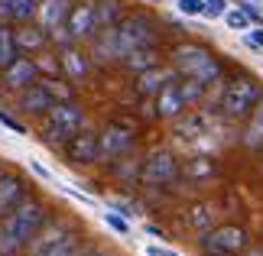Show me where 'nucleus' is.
Here are the masks:
<instances>
[{
    "mask_svg": "<svg viewBox=\"0 0 263 256\" xmlns=\"http://www.w3.org/2000/svg\"><path fill=\"white\" fill-rule=\"evenodd\" d=\"M104 221H107V227H110V230H117V233H120V237H127V233H130V224L120 218V214L104 211Z\"/></svg>",
    "mask_w": 263,
    "mask_h": 256,
    "instance_id": "33",
    "label": "nucleus"
},
{
    "mask_svg": "<svg viewBox=\"0 0 263 256\" xmlns=\"http://www.w3.org/2000/svg\"><path fill=\"white\" fill-rule=\"evenodd\" d=\"M169 81H179V71L176 68H163V65H156V68H149L143 71V75H137V97H143V101H153L159 91H163Z\"/></svg>",
    "mask_w": 263,
    "mask_h": 256,
    "instance_id": "13",
    "label": "nucleus"
},
{
    "mask_svg": "<svg viewBox=\"0 0 263 256\" xmlns=\"http://www.w3.org/2000/svg\"><path fill=\"white\" fill-rule=\"evenodd\" d=\"M173 68L179 71V78H192L201 81V85H215V81L224 75V65L218 62V55L211 49L198 46V43H182L173 49Z\"/></svg>",
    "mask_w": 263,
    "mask_h": 256,
    "instance_id": "2",
    "label": "nucleus"
},
{
    "mask_svg": "<svg viewBox=\"0 0 263 256\" xmlns=\"http://www.w3.org/2000/svg\"><path fill=\"white\" fill-rule=\"evenodd\" d=\"M182 175H189V179H211V175H215V162H211L208 156H195V159H189L185 166H182Z\"/></svg>",
    "mask_w": 263,
    "mask_h": 256,
    "instance_id": "27",
    "label": "nucleus"
},
{
    "mask_svg": "<svg viewBox=\"0 0 263 256\" xmlns=\"http://www.w3.org/2000/svg\"><path fill=\"white\" fill-rule=\"evenodd\" d=\"M224 23H228V29H244V33H247L250 26H254V23H250V16H247L240 7H228V13H224Z\"/></svg>",
    "mask_w": 263,
    "mask_h": 256,
    "instance_id": "30",
    "label": "nucleus"
},
{
    "mask_svg": "<svg viewBox=\"0 0 263 256\" xmlns=\"http://www.w3.org/2000/svg\"><path fill=\"white\" fill-rule=\"evenodd\" d=\"M16 107L23 110V114H29V117H46L49 110L55 107V97L49 94V88L43 85V81H36L33 88L20 91V101H16Z\"/></svg>",
    "mask_w": 263,
    "mask_h": 256,
    "instance_id": "14",
    "label": "nucleus"
},
{
    "mask_svg": "<svg viewBox=\"0 0 263 256\" xmlns=\"http://www.w3.org/2000/svg\"><path fill=\"white\" fill-rule=\"evenodd\" d=\"M85 253V243H82V233L72 230L65 237H59L55 243H49L46 250H39L36 256H82Z\"/></svg>",
    "mask_w": 263,
    "mask_h": 256,
    "instance_id": "22",
    "label": "nucleus"
},
{
    "mask_svg": "<svg viewBox=\"0 0 263 256\" xmlns=\"http://www.w3.org/2000/svg\"><path fill=\"white\" fill-rule=\"evenodd\" d=\"M244 146L250 149H260L263 146V97H260V104L254 107V114L247 117V127H244Z\"/></svg>",
    "mask_w": 263,
    "mask_h": 256,
    "instance_id": "23",
    "label": "nucleus"
},
{
    "mask_svg": "<svg viewBox=\"0 0 263 256\" xmlns=\"http://www.w3.org/2000/svg\"><path fill=\"white\" fill-rule=\"evenodd\" d=\"M260 152H263V146H260Z\"/></svg>",
    "mask_w": 263,
    "mask_h": 256,
    "instance_id": "40",
    "label": "nucleus"
},
{
    "mask_svg": "<svg viewBox=\"0 0 263 256\" xmlns=\"http://www.w3.org/2000/svg\"><path fill=\"white\" fill-rule=\"evenodd\" d=\"M39 81L49 88V94H52L55 101H75V85H68V81L55 78V75H43Z\"/></svg>",
    "mask_w": 263,
    "mask_h": 256,
    "instance_id": "28",
    "label": "nucleus"
},
{
    "mask_svg": "<svg viewBox=\"0 0 263 256\" xmlns=\"http://www.w3.org/2000/svg\"><path fill=\"white\" fill-rule=\"evenodd\" d=\"M75 0H39V26L46 29V33H52V29H62L68 23V13H72Z\"/></svg>",
    "mask_w": 263,
    "mask_h": 256,
    "instance_id": "18",
    "label": "nucleus"
},
{
    "mask_svg": "<svg viewBox=\"0 0 263 256\" xmlns=\"http://www.w3.org/2000/svg\"><path fill=\"white\" fill-rule=\"evenodd\" d=\"M91 62L98 65H114V62H124V49H120V39H117V29L107 26L91 39Z\"/></svg>",
    "mask_w": 263,
    "mask_h": 256,
    "instance_id": "12",
    "label": "nucleus"
},
{
    "mask_svg": "<svg viewBox=\"0 0 263 256\" xmlns=\"http://www.w3.org/2000/svg\"><path fill=\"white\" fill-rule=\"evenodd\" d=\"M39 13V0H0V19L4 23H33Z\"/></svg>",
    "mask_w": 263,
    "mask_h": 256,
    "instance_id": "19",
    "label": "nucleus"
},
{
    "mask_svg": "<svg viewBox=\"0 0 263 256\" xmlns=\"http://www.w3.org/2000/svg\"><path fill=\"white\" fill-rule=\"evenodd\" d=\"M120 65H124L127 71H134V75H143V71H149V68L159 65V49H156V46L134 49V52L124 55V62H120Z\"/></svg>",
    "mask_w": 263,
    "mask_h": 256,
    "instance_id": "21",
    "label": "nucleus"
},
{
    "mask_svg": "<svg viewBox=\"0 0 263 256\" xmlns=\"http://www.w3.org/2000/svg\"><path fill=\"white\" fill-rule=\"evenodd\" d=\"M13 36H16V46H20V52H23V55L43 52L46 43H49V33H46L43 26H33V23H20L13 29Z\"/></svg>",
    "mask_w": 263,
    "mask_h": 256,
    "instance_id": "20",
    "label": "nucleus"
},
{
    "mask_svg": "<svg viewBox=\"0 0 263 256\" xmlns=\"http://www.w3.org/2000/svg\"><path fill=\"white\" fill-rule=\"evenodd\" d=\"M59 68L65 71L68 81H85L91 75V55L82 52L75 43L72 46H62V49H59Z\"/></svg>",
    "mask_w": 263,
    "mask_h": 256,
    "instance_id": "15",
    "label": "nucleus"
},
{
    "mask_svg": "<svg viewBox=\"0 0 263 256\" xmlns=\"http://www.w3.org/2000/svg\"><path fill=\"white\" fill-rule=\"evenodd\" d=\"M224 13H228V0H205V10H201V16L218 19V16H224Z\"/></svg>",
    "mask_w": 263,
    "mask_h": 256,
    "instance_id": "32",
    "label": "nucleus"
},
{
    "mask_svg": "<svg viewBox=\"0 0 263 256\" xmlns=\"http://www.w3.org/2000/svg\"><path fill=\"white\" fill-rule=\"evenodd\" d=\"M62 149H65V162H72V166H95L98 162V133L78 130Z\"/></svg>",
    "mask_w": 263,
    "mask_h": 256,
    "instance_id": "11",
    "label": "nucleus"
},
{
    "mask_svg": "<svg viewBox=\"0 0 263 256\" xmlns=\"http://www.w3.org/2000/svg\"><path fill=\"white\" fill-rule=\"evenodd\" d=\"M98 4V19H101V29H107V26H117L120 19H124V4L120 0H95Z\"/></svg>",
    "mask_w": 263,
    "mask_h": 256,
    "instance_id": "26",
    "label": "nucleus"
},
{
    "mask_svg": "<svg viewBox=\"0 0 263 256\" xmlns=\"http://www.w3.org/2000/svg\"><path fill=\"white\" fill-rule=\"evenodd\" d=\"M240 256H263V247H247Z\"/></svg>",
    "mask_w": 263,
    "mask_h": 256,
    "instance_id": "37",
    "label": "nucleus"
},
{
    "mask_svg": "<svg viewBox=\"0 0 263 256\" xmlns=\"http://www.w3.org/2000/svg\"><path fill=\"white\" fill-rule=\"evenodd\" d=\"M205 256H228V253H218V250H205Z\"/></svg>",
    "mask_w": 263,
    "mask_h": 256,
    "instance_id": "39",
    "label": "nucleus"
},
{
    "mask_svg": "<svg viewBox=\"0 0 263 256\" xmlns=\"http://www.w3.org/2000/svg\"><path fill=\"white\" fill-rule=\"evenodd\" d=\"M82 256H107V253H104V250H85Z\"/></svg>",
    "mask_w": 263,
    "mask_h": 256,
    "instance_id": "38",
    "label": "nucleus"
},
{
    "mask_svg": "<svg viewBox=\"0 0 263 256\" xmlns=\"http://www.w3.org/2000/svg\"><path fill=\"white\" fill-rule=\"evenodd\" d=\"M182 175V166H179V156L169 149H156L140 162V182L149 188H166Z\"/></svg>",
    "mask_w": 263,
    "mask_h": 256,
    "instance_id": "6",
    "label": "nucleus"
},
{
    "mask_svg": "<svg viewBox=\"0 0 263 256\" xmlns=\"http://www.w3.org/2000/svg\"><path fill=\"white\" fill-rule=\"evenodd\" d=\"M205 250H218L228 256H240L250 247V233L240 227V224H221V227H211L205 233Z\"/></svg>",
    "mask_w": 263,
    "mask_h": 256,
    "instance_id": "8",
    "label": "nucleus"
},
{
    "mask_svg": "<svg viewBox=\"0 0 263 256\" xmlns=\"http://www.w3.org/2000/svg\"><path fill=\"white\" fill-rule=\"evenodd\" d=\"M211 221H215V208H211V201H198L192 204V208L185 211V224L192 230H211Z\"/></svg>",
    "mask_w": 263,
    "mask_h": 256,
    "instance_id": "24",
    "label": "nucleus"
},
{
    "mask_svg": "<svg viewBox=\"0 0 263 256\" xmlns=\"http://www.w3.org/2000/svg\"><path fill=\"white\" fill-rule=\"evenodd\" d=\"M137 143V133L120 124H107L98 133V162H117L124 159Z\"/></svg>",
    "mask_w": 263,
    "mask_h": 256,
    "instance_id": "7",
    "label": "nucleus"
},
{
    "mask_svg": "<svg viewBox=\"0 0 263 256\" xmlns=\"http://www.w3.org/2000/svg\"><path fill=\"white\" fill-rule=\"evenodd\" d=\"M0 124H4L10 133H16V136H23V133H26V127L20 124V120H16L13 114H7V110H0Z\"/></svg>",
    "mask_w": 263,
    "mask_h": 256,
    "instance_id": "34",
    "label": "nucleus"
},
{
    "mask_svg": "<svg viewBox=\"0 0 263 256\" xmlns=\"http://www.w3.org/2000/svg\"><path fill=\"white\" fill-rule=\"evenodd\" d=\"M263 97V85L250 75H240V78H231L224 94H221V114L228 120H247L254 114V107L260 104Z\"/></svg>",
    "mask_w": 263,
    "mask_h": 256,
    "instance_id": "3",
    "label": "nucleus"
},
{
    "mask_svg": "<svg viewBox=\"0 0 263 256\" xmlns=\"http://www.w3.org/2000/svg\"><path fill=\"white\" fill-rule=\"evenodd\" d=\"M176 10H179L182 16H201L205 0H176Z\"/></svg>",
    "mask_w": 263,
    "mask_h": 256,
    "instance_id": "31",
    "label": "nucleus"
},
{
    "mask_svg": "<svg viewBox=\"0 0 263 256\" xmlns=\"http://www.w3.org/2000/svg\"><path fill=\"white\" fill-rule=\"evenodd\" d=\"M114 29H117V39H120L124 55L134 52V49H143V46H156V39H159L156 19L149 13H140V10H137V13H127Z\"/></svg>",
    "mask_w": 263,
    "mask_h": 256,
    "instance_id": "5",
    "label": "nucleus"
},
{
    "mask_svg": "<svg viewBox=\"0 0 263 256\" xmlns=\"http://www.w3.org/2000/svg\"><path fill=\"white\" fill-rule=\"evenodd\" d=\"M49 221V211L39 198H26L10 214L0 218V256H23L33 247L36 233Z\"/></svg>",
    "mask_w": 263,
    "mask_h": 256,
    "instance_id": "1",
    "label": "nucleus"
},
{
    "mask_svg": "<svg viewBox=\"0 0 263 256\" xmlns=\"http://www.w3.org/2000/svg\"><path fill=\"white\" fill-rule=\"evenodd\" d=\"M247 46L263 49V26H260V29H247Z\"/></svg>",
    "mask_w": 263,
    "mask_h": 256,
    "instance_id": "36",
    "label": "nucleus"
},
{
    "mask_svg": "<svg viewBox=\"0 0 263 256\" xmlns=\"http://www.w3.org/2000/svg\"><path fill=\"white\" fill-rule=\"evenodd\" d=\"M29 198L26 182L16 175V172H0V218L10 214L16 204H23Z\"/></svg>",
    "mask_w": 263,
    "mask_h": 256,
    "instance_id": "16",
    "label": "nucleus"
},
{
    "mask_svg": "<svg viewBox=\"0 0 263 256\" xmlns=\"http://www.w3.org/2000/svg\"><path fill=\"white\" fill-rule=\"evenodd\" d=\"M43 120H46L43 136L49 146H65L78 130H85V110L78 101H55V107Z\"/></svg>",
    "mask_w": 263,
    "mask_h": 256,
    "instance_id": "4",
    "label": "nucleus"
},
{
    "mask_svg": "<svg viewBox=\"0 0 263 256\" xmlns=\"http://www.w3.org/2000/svg\"><path fill=\"white\" fill-rule=\"evenodd\" d=\"M39 78H43V71H39L36 58H26V55L13 58L7 68H0V85H4L7 91H13V94H20V91H26V88H33Z\"/></svg>",
    "mask_w": 263,
    "mask_h": 256,
    "instance_id": "10",
    "label": "nucleus"
},
{
    "mask_svg": "<svg viewBox=\"0 0 263 256\" xmlns=\"http://www.w3.org/2000/svg\"><path fill=\"white\" fill-rule=\"evenodd\" d=\"M68 36L75 39V43H91L98 33H101V19H98V4L95 0H78L72 7V13H68Z\"/></svg>",
    "mask_w": 263,
    "mask_h": 256,
    "instance_id": "9",
    "label": "nucleus"
},
{
    "mask_svg": "<svg viewBox=\"0 0 263 256\" xmlns=\"http://www.w3.org/2000/svg\"><path fill=\"white\" fill-rule=\"evenodd\" d=\"M153 104H156V117H163V120H176V117L185 114V107H189L179 81H169V85L153 97Z\"/></svg>",
    "mask_w": 263,
    "mask_h": 256,
    "instance_id": "17",
    "label": "nucleus"
},
{
    "mask_svg": "<svg viewBox=\"0 0 263 256\" xmlns=\"http://www.w3.org/2000/svg\"><path fill=\"white\" fill-rule=\"evenodd\" d=\"M0 23H4V19H0Z\"/></svg>",
    "mask_w": 263,
    "mask_h": 256,
    "instance_id": "41",
    "label": "nucleus"
},
{
    "mask_svg": "<svg viewBox=\"0 0 263 256\" xmlns=\"http://www.w3.org/2000/svg\"><path fill=\"white\" fill-rule=\"evenodd\" d=\"M179 88H182V94H185V104H198L201 97H205V91L208 85H201V81H192V78H179Z\"/></svg>",
    "mask_w": 263,
    "mask_h": 256,
    "instance_id": "29",
    "label": "nucleus"
},
{
    "mask_svg": "<svg viewBox=\"0 0 263 256\" xmlns=\"http://www.w3.org/2000/svg\"><path fill=\"white\" fill-rule=\"evenodd\" d=\"M240 10H244V13L250 16V23H257V26H263V13H260V10L254 7V4H250V0H244V4H237Z\"/></svg>",
    "mask_w": 263,
    "mask_h": 256,
    "instance_id": "35",
    "label": "nucleus"
},
{
    "mask_svg": "<svg viewBox=\"0 0 263 256\" xmlns=\"http://www.w3.org/2000/svg\"><path fill=\"white\" fill-rule=\"evenodd\" d=\"M20 55H23V52H20V46H16L13 26H10V23H0V68H7Z\"/></svg>",
    "mask_w": 263,
    "mask_h": 256,
    "instance_id": "25",
    "label": "nucleus"
}]
</instances>
